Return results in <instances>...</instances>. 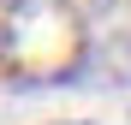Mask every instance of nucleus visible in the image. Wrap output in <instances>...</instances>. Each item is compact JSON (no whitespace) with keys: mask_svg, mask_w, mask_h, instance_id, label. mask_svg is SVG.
<instances>
[{"mask_svg":"<svg viewBox=\"0 0 131 125\" xmlns=\"http://www.w3.org/2000/svg\"><path fill=\"white\" fill-rule=\"evenodd\" d=\"M95 42L78 0H0V77L18 89H54L83 77Z\"/></svg>","mask_w":131,"mask_h":125,"instance_id":"nucleus-1","label":"nucleus"},{"mask_svg":"<svg viewBox=\"0 0 131 125\" xmlns=\"http://www.w3.org/2000/svg\"><path fill=\"white\" fill-rule=\"evenodd\" d=\"M72 125H78V119H72Z\"/></svg>","mask_w":131,"mask_h":125,"instance_id":"nucleus-2","label":"nucleus"}]
</instances>
